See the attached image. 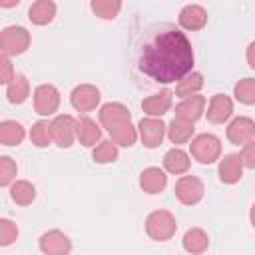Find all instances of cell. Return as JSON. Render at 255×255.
<instances>
[{"instance_id": "1", "label": "cell", "mask_w": 255, "mask_h": 255, "mask_svg": "<svg viewBox=\"0 0 255 255\" xmlns=\"http://www.w3.org/2000/svg\"><path fill=\"white\" fill-rule=\"evenodd\" d=\"M193 48L185 32L163 24L149 32L141 46L139 70L159 84L179 82L193 68Z\"/></svg>"}, {"instance_id": "2", "label": "cell", "mask_w": 255, "mask_h": 255, "mask_svg": "<svg viewBox=\"0 0 255 255\" xmlns=\"http://www.w3.org/2000/svg\"><path fill=\"white\" fill-rule=\"evenodd\" d=\"M177 231L175 215L167 209H155L145 217V233L153 241H169Z\"/></svg>"}, {"instance_id": "3", "label": "cell", "mask_w": 255, "mask_h": 255, "mask_svg": "<svg viewBox=\"0 0 255 255\" xmlns=\"http://www.w3.org/2000/svg\"><path fill=\"white\" fill-rule=\"evenodd\" d=\"M189 151H191V157L197 163L209 165V163H215L221 157V141L213 133H199V135L191 137Z\"/></svg>"}, {"instance_id": "4", "label": "cell", "mask_w": 255, "mask_h": 255, "mask_svg": "<svg viewBox=\"0 0 255 255\" xmlns=\"http://www.w3.org/2000/svg\"><path fill=\"white\" fill-rule=\"evenodd\" d=\"M32 44V36L24 26H6L0 30V54L20 56Z\"/></svg>"}, {"instance_id": "5", "label": "cell", "mask_w": 255, "mask_h": 255, "mask_svg": "<svg viewBox=\"0 0 255 255\" xmlns=\"http://www.w3.org/2000/svg\"><path fill=\"white\" fill-rule=\"evenodd\" d=\"M50 135L58 147H72L76 139V118L70 114H60L50 122Z\"/></svg>"}, {"instance_id": "6", "label": "cell", "mask_w": 255, "mask_h": 255, "mask_svg": "<svg viewBox=\"0 0 255 255\" xmlns=\"http://www.w3.org/2000/svg\"><path fill=\"white\" fill-rule=\"evenodd\" d=\"M205 185L197 175H181L175 181V197L183 205H195L203 199Z\"/></svg>"}, {"instance_id": "7", "label": "cell", "mask_w": 255, "mask_h": 255, "mask_svg": "<svg viewBox=\"0 0 255 255\" xmlns=\"http://www.w3.org/2000/svg\"><path fill=\"white\" fill-rule=\"evenodd\" d=\"M60 108V92L54 84H40L34 90V110L38 116H54Z\"/></svg>"}, {"instance_id": "8", "label": "cell", "mask_w": 255, "mask_h": 255, "mask_svg": "<svg viewBox=\"0 0 255 255\" xmlns=\"http://www.w3.org/2000/svg\"><path fill=\"white\" fill-rule=\"evenodd\" d=\"M137 137L141 139V143L147 149H155L161 145L163 137H165V124L161 122V118H141L137 124Z\"/></svg>"}, {"instance_id": "9", "label": "cell", "mask_w": 255, "mask_h": 255, "mask_svg": "<svg viewBox=\"0 0 255 255\" xmlns=\"http://www.w3.org/2000/svg\"><path fill=\"white\" fill-rule=\"evenodd\" d=\"M225 133H227V139L233 145L243 147V145L255 141V122L249 116H237L229 122Z\"/></svg>"}, {"instance_id": "10", "label": "cell", "mask_w": 255, "mask_h": 255, "mask_svg": "<svg viewBox=\"0 0 255 255\" xmlns=\"http://www.w3.org/2000/svg\"><path fill=\"white\" fill-rule=\"evenodd\" d=\"M38 247L44 255H70L72 251V241L70 237L60 231V229H50L44 231L38 239Z\"/></svg>"}, {"instance_id": "11", "label": "cell", "mask_w": 255, "mask_h": 255, "mask_svg": "<svg viewBox=\"0 0 255 255\" xmlns=\"http://www.w3.org/2000/svg\"><path fill=\"white\" fill-rule=\"evenodd\" d=\"M102 96L94 84H78L70 94V104L78 112H92L100 104Z\"/></svg>"}, {"instance_id": "12", "label": "cell", "mask_w": 255, "mask_h": 255, "mask_svg": "<svg viewBox=\"0 0 255 255\" xmlns=\"http://www.w3.org/2000/svg\"><path fill=\"white\" fill-rule=\"evenodd\" d=\"M98 120H100V124L110 131L112 128H116V126H120V124H124V122H131V112H129V108H128L126 104H122V102H108V104H104V106L100 108Z\"/></svg>"}, {"instance_id": "13", "label": "cell", "mask_w": 255, "mask_h": 255, "mask_svg": "<svg viewBox=\"0 0 255 255\" xmlns=\"http://www.w3.org/2000/svg\"><path fill=\"white\" fill-rule=\"evenodd\" d=\"M177 22H179V26L183 30L197 32L207 24V10L203 6H199V4H187V6H183L179 10Z\"/></svg>"}, {"instance_id": "14", "label": "cell", "mask_w": 255, "mask_h": 255, "mask_svg": "<svg viewBox=\"0 0 255 255\" xmlns=\"http://www.w3.org/2000/svg\"><path fill=\"white\" fill-rule=\"evenodd\" d=\"M233 116V100L225 94H213L207 104V120L211 124H225Z\"/></svg>"}, {"instance_id": "15", "label": "cell", "mask_w": 255, "mask_h": 255, "mask_svg": "<svg viewBox=\"0 0 255 255\" xmlns=\"http://www.w3.org/2000/svg\"><path fill=\"white\" fill-rule=\"evenodd\" d=\"M76 139L84 147H94L102 141V128L90 116H82L80 120H76Z\"/></svg>"}, {"instance_id": "16", "label": "cell", "mask_w": 255, "mask_h": 255, "mask_svg": "<svg viewBox=\"0 0 255 255\" xmlns=\"http://www.w3.org/2000/svg\"><path fill=\"white\" fill-rule=\"evenodd\" d=\"M217 175H219V181L225 183V185L237 183L243 177V165L239 161V155L237 153L223 155L219 159V165H217Z\"/></svg>"}, {"instance_id": "17", "label": "cell", "mask_w": 255, "mask_h": 255, "mask_svg": "<svg viewBox=\"0 0 255 255\" xmlns=\"http://www.w3.org/2000/svg\"><path fill=\"white\" fill-rule=\"evenodd\" d=\"M171 92L169 90H161L157 94H151L147 98L141 100V110L147 118H161L163 114L169 112L171 108Z\"/></svg>"}, {"instance_id": "18", "label": "cell", "mask_w": 255, "mask_h": 255, "mask_svg": "<svg viewBox=\"0 0 255 255\" xmlns=\"http://www.w3.org/2000/svg\"><path fill=\"white\" fill-rule=\"evenodd\" d=\"M205 112V98L195 94V96H189V98H183L177 106H175V118H181L185 122H191L195 124Z\"/></svg>"}, {"instance_id": "19", "label": "cell", "mask_w": 255, "mask_h": 255, "mask_svg": "<svg viewBox=\"0 0 255 255\" xmlns=\"http://www.w3.org/2000/svg\"><path fill=\"white\" fill-rule=\"evenodd\" d=\"M165 185H167V175H165V171L163 169H159V167H145L141 173H139V187L145 191V193H149V195H157V193H161L163 189H165Z\"/></svg>"}, {"instance_id": "20", "label": "cell", "mask_w": 255, "mask_h": 255, "mask_svg": "<svg viewBox=\"0 0 255 255\" xmlns=\"http://www.w3.org/2000/svg\"><path fill=\"white\" fill-rule=\"evenodd\" d=\"M181 245L187 253L191 255H201L207 251L209 247V235L205 229L201 227H189L185 233H183V239H181Z\"/></svg>"}, {"instance_id": "21", "label": "cell", "mask_w": 255, "mask_h": 255, "mask_svg": "<svg viewBox=\"0 0 255 255\" xmlns=\"http://www.w3.org/2000/svg\"><path fill=\"white\" fill-rule=\"evenodd\" d=\"M189 167H191L189 153H185L181 147H173V149L165 151V155H163V169L167 173L183 175V173L189 171Z\"/></svg>"}, {"instance_id": "22", "label": "cell", "mask_w": 255, "mask_h": 255, "mask_svg": "<svg viewBox=\"0 0 255 255\" xmlns=\"http://www.w3.org/2000/svg\"><path fill=\"white\" fill-rule=\"evenodd\" d=\"M193 131H195V126L191 122L181 120V118H173L169 122V126H165V135L169 137L171 143H175V147L181 145V143L191 141Z\"/></svg>"}, {"instance_id": "23", "label": "cell", "mask_w": 255, "mask_h": 255, "mask_svg": "<svg viewBox=\"0 0 255 255\" xmlns=\"http://www.w3.org/2000/svg\"><path fill=\"white\" fill-rule=\"evenodd\" d=\"M26 137V129L20 122L16 120H4L0 122V143L2 145H8V147H14V145H20Z\"/></svg>"}, {"instance_id": "24", "label": "cell", "mask_w": 255, "mask_h": 255, "mask_svg": "<svg viewBox=\"0 0 255 255\" xmlns=\"http://www.w3.org/2000/svg\"><path fill=\"white\" fill-rule=\"evenodd\" d=\"M54 16H56V2H52V0H36L28 10L30 22L36 26L50 24L54 20Z\"/></svg>"}, {"instance_id": "25", "label": "cell", "mask_w": 255, "mask_h": 255, "mask_svg": "<svg viewBox=\"0 0 255 255\" xmlns=\"http://www.w3.org/2000/svg\"><path fill=\"white\" fill-rule=\"evenodd\" d=\"M110 141L116 147H131L137 141V128L131 122H124L110 129Z\"/></svg>"}, {"instance_id": "26", "label": "cell", "mask_w": 255, "mask_h": 255, "mask_svg": "<svg viewBox=\"0 0 255 255\" xmlns=\"http://www.w3.org/2000/svg\"><path fill=\"white\" fill-rule=\"evenodd\" d=\"M30 96V82L24 74H14L6 88V98L10 104H24Z\"/></svg>"}, {"instance_id": "27", "label": "cell", "mask_w": 255, "mask_h": 255, "mask_svg": "<svg viewBox=\"0 0 255 255\" xmlns=\"http://www.w3.org/2000/svg\"><path fill=\"white\" fill-rule=\"evenodd\" d=\"M201 88H203V74L191 70L189 74H185V76L175 84V96H179V98L183 100V98H189V96L199 94Z\"/></svg>"}, {"instance_id": "28", "label": "cell", "mask_w": 255, "mask_h": 255, "mask_svg": "<svg viewBox=\"0 0 255 255\" xmlns=\"http://www.w3.org/2000/svg\"><path fill=\"white\" fill-rule=\"evenodd\" d=\"M10 199L16 205H30L36 199V187L28 179H16L10 185Z\"/></svg>"}, {"instance_id": "29", "label": "cell", "mask_w": 255, "mask_h": 255, "mask_svg": "<svg viewBox=\"0 0 255 255\" xmlns=\"http://www.w3.org/2000/svg\"><path fill=\"white\" fill-rule=\"evenodd\" d=\"M90 8L100 20H114L122 10V2L120 0H92Z\"/></svg>"}, {"instance_id": "30", "label": "cell", "mask_w": 255, "mask_h": 255, "mask_svg": "<svg viewBox=\"0 0 255 255\" xmlns=\"http://www.w3.org/2000/svg\"><path fill=\"white\" fill-rule=\"evenodd\" d=\"M118 155H120V151L110 139H102L92 149V159L96 163H114L118 159Z\"/></svg>"}, {"instance_id": "31", "label": "cell", "mask_w": 255, "mask_h": 255, "mask_svg": "<svg viewBox=\"0 0 255 255\" xmlns=\"http://www.w3.org/2000/svg\"><path fill=\"white\" fill-rule=\"evenodd\" d=\"M233 96L237 102H241L245 106H253L255 104V80L253 78H241L233 86Z\"/></svg>"}, {"instance_id": "32", "label": "cell", "mask_w": 255, "mask_h": 255, "mask_svg": "<svg viewBox=\"0 0 255 255\" xmlns=\"http://www.w3.org/2000/svg\"><path fill=\"white\" fill-rule=\"evenodd\" d=\"M30 141L36 147H48L52 143L50 122L48 120H38V122L32 124V128H30Z\"/></svg>"}, {"instance_id": "33", "label": "cell", "mask_w": 255, "mask_h": 255, "mask_svg": "<svg viewBox=\"0 0 255 255\" xmlns=\"http://www.w3.org/2000/svg\"><path fill=\"white\" fill-rule=\"evenodd\" d=\"M18 173V163L10 155H0V187L12 185L16 181Z\"/></svg>"}, {"instance_id": "34", "label": "cell", "mask_w": 255, "mask_h": 255, "mask_svg": "<svg viewBox=\"0 0 255 255\" xmlns=\"http://www.w3.org/2000/svg\"><path fill=\"white\" fill-rule=\"evenodd\" d=\"M18 235H20L18 223L8 217H0V247H8V245L16 243Z\"/></svg>"}, {"instance_id": "35", "label": "cell", "mask_w": 255, "mask_h": 255, "mask_svg": "<svg viewBox=\"0 0 255 255\" xmlns=\"http://www.w3.org/2000/svg\"><path fill=\"white\" fill-rule=\"evenodd\" d=\"M237 155H239V161H241L243 169H255V141L243 145Z\"/></svg>"}, {"instance_id": "36", "label": "cell", "mask_w": 255, "mask_h": 255, "mask_svg": "<svg viewBox=\"0 0 255 255\" xmlns=\"http://www.w3.org/2000/svg\"><path fill=\"white\" fill-rule=\"evenodd\" d=\"M14 66H12V60L8 58V56H4V54H0V86L2 84H10V80L14 78Z\"/></svg>"}, {"instance_id": "37", "label": "cell", "mask_w": 255, "mask_h": 255, "mask_svg": "<svg viewBox=\"0 0 255 255\" xmlns=\"http://www.w3.org/2000/svg\"><path fill=\"white\" fill-rule=\"evenodd\" d=\"M247 66L255 70V40H251L247 46Z\"/></svg>"}, {"instance_id": "38", "label": "cell", "mask_w": 255, "mask_h": 255, "mask_svg": "<svg viewBox=\"0 0 255 255\" xmlns=\"http://www.w3.org/2000/svg\"><path fill=\"white\" fill-rule=\"evenodd\" d=\"M20 4V0H12V2H0V8H14V6H18Z\"/></svg>"}]
</instances>
